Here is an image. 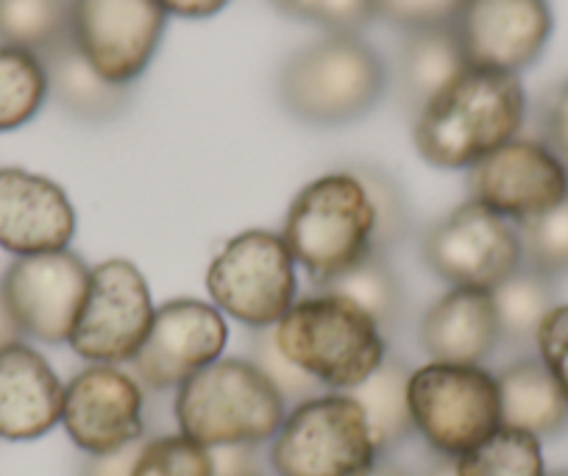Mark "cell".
Returning <instances> with one entry per match:
<instances>
[{
  "label": "cell",
  "instance_id": "1",
  "mask_svg": "<svg viewBox=\"0 0 568 476\" xmlns=\"http://www.w3.org/2000/svg\"><path fill=\"white\" fill-rule=\"evenodd\" d=\"M524 118L527 95L518 75L466 68L413 120L415 151L444 171L474 168L516 140Z\"/></svg>",
  "mask_w": 568,
  "mask_h": 476
},
{
  "label": "cell",
  "instance_id": "2",
  "mask_svg": "<svg viewBox=\"0 0 568 476\" xmlns=\"http://www.w3.org/2000/svg\"><path fill=\"white\" fill-rule=\"evenodd\" d=\"M387 70L357 34H326L293 53L278 73V101L310 125H346L382 101Z\"/></svg>",
  "mask_w": 568,
  "mask_h": 476
},
{
  "label": "cell",
  "instance_id": "3",
  "mask_svg": "<svg viewBox=\"0 0 568 476\" xmlns=\"http://www.w3.org/2000/svg\"><path fill=\"white\" fill-rule=\"evenodd\" d=\"M374 204L354 171L326 173L293 199L282 240L315 284H326L374 254Z\"/></svg>",
  "mask_w": 568,
  "mask_h": 476
},
{
  "label": "cell",
  "instance_id": "4",
  "mask_svg": "<svg viewBox=\"0 0 568 476\" xmlns=\"http://www.w3.org/2000/svg\"><path fill=\"white\" fill-rule=\"evenodd\" d=\"M273 335L284 357L332 391L363 385L387 357L382 326L357 304L332 293L293 304Z\"/></svg>",
  "mask_w": 568,
  "mask_h": 476
},
{
  "label": "cell",
  "instance_id": "5",
  "mask_svg": "<svg viewBox=\"0 0 568 476\" xmlns=\"http://www.w3.org/2000/svg\"><path fill=\"white\" fill-rule=\"evenodd\" d=\"M284 398L251 359L226 357L190 376L176 391V413L182 435L201 446L273 440L282 429Z\"/></svg>",
  "mask_w": 568,
  "mask_h": 476
},
{
  "label": "cell",
  "instance_id": "6",
  "mask_svg": "<svg viewBox=\"0 0 568 476\" xmlns=\"http://www.w3.org/2000/svg\"><path fill=\"white\" fill-rule=\"evenodd\" d=\"M267 459L278 476H365L379 448L348 393H321L284 418Z\"/></svg>",
  "mask_w": 568,
  "mask_h": 476
},
{
  "label": "cell",
  "instance_id": "7",
  "mask_svg": "<svg viewBox=\"0 0 568 476\" xmlns=\"http://www.w3.org/2000/svg\"><path fill=\"white\" fill-rule=\"evenodd\" d=\"M409 413L440 457H463L501 426L496 376L483 365L429 363L409 374Z\"/></svg>",
  "mask_w": 568,
  "mask_h": 476
},
{
  "label": "cell",
  "instance_id": "8",
  "mask_svg": "<svg viewBox=\"0 0 568 476\" xmlns=\"http://www.w3.org/2000/svg\"><path fill=\"white\" fill-rule=\"evenodd\" d=\"M206 290L221 312L251 330L276 326L296 304V262L282 234H237L221 249L206 271Z\"/></svg>",
  "mask_w": 568,
  "mask_h": 476
},
{
  "label": "cell",
  "instance_id": "9",
  "mask_svg": "<svg viewBox=\"0 0 568 476\" xmlns=\"http://www.w3.org/2000/svg\"><path fill=\"white\" fill-rule=\"evenodd\" d=\"M154 315L140 267L129 260H106L90 271V290L68 343L92 365L131 363L154 326Z\"/></svg>",
  "mask_w": 568,
  "mask_h": 476
},
{
  "label": "cell",
  "instance_id": "10",
  "mask_svg": "<svg viewBox=\"0 0 568 476\" xmlns=\"http://www.w3.org/2000/svg\"><path fill=\"white\" fill-rule=\"evenodd\" d=\"M426 267L452 287L494 290L521 267L516 223L466 201L424 237Z\"/></svg>",
  "mask_w": 568,
  "mask_h": 476
},
{
  "label": "cell",
  "instance_id": "11",
  "mask_svg": "<svg viewBox=\"0 0 568 476\" xmlns=\"http://www.w3.org/2000/svg\"><path fill=\"white\" fill-rule=\"evenodd\" d=\"M165 26L156 0H73L70 40L101 79L131 87L154 62Z\"/></svg>",
  "mask_w": 568,
  "mask_h": 476
},
{
  "label": "cell",
  "instance_id": "12",
  "mask_svg": "<svg viewBox=\"0 0 568 476\" xmlns=\"http://www.w3.org/2000/svg\"><path fill=\"white\" fill-rule=\"evenodd\" d=\"M92 267L70 249L18 256L0 282L23 335L42 343H68L90 290Z\"/></svg>",
  "mask_w": 568,
  "mask_h": 476
},
{
  "label": "cell",
  "instance_id": "13",
  "mask_svg": "<svg viewBox=\"0 0 568 476\" xmlns=\"http://www.w3.org/2000/svg\"><path fill=\"white\" fill-rule=\"evenodd\" d=\"M468 193L485 210L521 226L568 199V171L540 140L516 136L468 168Z\"/></svg>",
  "mask_w": 568,
  "mask_h": 476
},
{
  "label": "cell",
  "instance_id": "14",
  "mask_svg": "<svg viewBox=\"0 0 568 476\" xmlns=\"http://www.w3.org/2000/svg\"><path fill=\"white\" fill-rule=\"evenodd\" d=\"M549 0H463L452 31L468 68L518 75L549 45Z\"/></svg>",
  "mask_w": 568,
  "mask_h": 476
},
{
  "label": "cell",
  "instance_id": "15",
  "mask_svg": "<svg viewBox=\"0 0 568 476\" xmlns=\"http://www.w3.org/2000/svg\"><path fill=\"white\" fill-rule=\"evenodd\" d=\"M226 341V321L217 306L195 298L168 301L156 310L154 326L131 368L154 391H179L190 376L221 359Z\"/></svg>",
  "mask_w": 568,
  "mask_h": 476
},
{
  "label": "cell",
  "instance_id": "16",
  "mask_svg": "<svg viewBox=\"0 0 568 476\" xmlns=\"http://www.w3.org/2000/svg\"><path fill=\"white\" fill-rule=\"evenodd\" d=\"M62 424L81 452H118L145 437L140 385L118 365H90L64 385Z\"/></svg>",
  "mask_w": 568,
  "mask_h": 476
},
{
  "label": "cell",
  "instance_id": "17",
  "mask_svg": "<svg viewBox=\"0 0 568 476\" xmlns=\"http://www.w3.org/2000/svg\"><path fill=\"white\" fill-rule=\"evenodd\" d=\"M75 234L68 193L23 168L0 171V249L14 256L64 251Z\"/></svg>",
  "mask_w": 568,
  "mask_h": 476
},
{
  "label": "cell",
  "instance_id": "18",
  "mask_svg": "<svg viewBox=\"0 0 568 476\" xmlns=\"http://www.w3.org/2000/svg\"><path fill=\"white\" fill-rule=\"evenodd\" d=\"M64 385L26 343L0 348V437L34 440L62 421Z\"/></svg>",
  "mask_w": 568,
  "mask_h": 476
},
{
  "label": "cell",
  "instance_id": "19",
  "mask_svg": "<svg viewBox=\"0 0 568 476\" xmlns=\"http://www.w3.org/2000/svg\"><path fill=\"white\" fill-rule=\"evenodd\" d=\"M499 343L490 290L452 287L420 321V346L433 363L483 365Z\"/></svg>",
  "mask_w": 568,
  "mask_h": 476
},
{
  "label": "cell",
  "instance_id": "20",
  "mask_svg": "<svg viewBox=\"0 0 568 476\" xmlns=\"http://www.w3.org/2000/svg\"><path fill=\"white\" fill-rule=\"evenodd\" d=\"M452 26L444 29L407 31L396 51V95L409 118L433 101L455 75L466 70Z\"/></svg>",
  "mask_w": 568,
  "mask_h": 476
},
{
  "label": "cell",
  "instance_id": "21",
  "mask_svg": "<svg viewBox=\"0 0 568 476\" xmlns=\"http://www.w3.org/2000/svg\"><path fill=\"white\" fill-rule=\"evenodd\" d=\"M501 426L529 432L540 437H555L568 429V396L557 385L540 357H524L507 365L499 376Z\"/></svg>",
  "mask_w": 568,
  "mask_h": 476
},
{
  "label": "cell",
  "instance_id": "22",
  "mask_svg": "<svg viewBox=\"0 0 568 476\" xmlns=\"http://www.w3.org/2000/svg\"><path fill=\"white\" fill-rule=\"evenodd\" d=\"M42 68L48 75V95L68 114L84 123H103L123 114L131 103V87L112 84L92 70L73 40L48 51Z\"/></svg>",
  "mask_w": 568,
  "mask_h": 476
},
{
  "label": "cell",
  "instance_id": "23",
  "mask_svg": "<svg viewBox=\"0 0 568 476\" xmlns=\"http://www.w3.org/2000/svg\"><path fill=\"white\" fill-rule=\"evenodd\" d=\"M409 374L413 371L404 359L385 357L363 385L348 391V396L363 407L371 437H374V446L379 448V454L390 452L393 446H398L404 437L415 432L407 398Z\"/></svg>",
  "mask_w": 568,
  "mask_h": 476
},
{
  "label": "cell",
  "instance_id": "24",
  "mask_svg": "<svg viewBox=\"0 0 568 476\" xmlns=\"http://www.w3.org/2000/svg\"><path fill=\"white\" fill-rule=\"evenodd\" d=\"M499 321L501 343L513 348H535L544 317L557 306L555 278L521 265L499 287L490 290Z\"/></svg>",
  "mask_w": 568,
  "mask_h": 476
},
{
  "label": "cell",
  "instance_id": "25",
  "mask_svg": "<svg viewBox=\"0 0 568 476\" xmlns=\"http://www.w3.org/2000/svg\"><path fill=\"white\" fill-rule=\"evenodd\" d=\"M73 0H0V42L45 57L70 40Z\"/></svg>",
  "mask_w": 568,
  "mask_h": 476
},
{
  "label": "cell",
  "instance_id": "26",
  "mask_svg": "<svg viewBox=\"0 0 568 476\" xmlns=\"http://www.w3.org/2000/svg\"><path fill=\"white\" fill-rule=\"evenodd\" d=\"M48 101L42 59L0 42V131H14L34 120Z\"/></svg>",
  "mask_w": 568,
  "mask_h": 476
},
{
  "label": "cell",
  "instance_id": "27",
  "mask_svg": "<svg viewBox=\"0 0 568 476\" xmlns=\"http://www.w3.org/2000/svg\"><path fill=\"white\" fill-rule=\"evenodd\" d=\"M457 476H546L540 440L529 432L499 426L479 446L457 457Z\"/></svg>",
  "mask_w": 568,
  "mask_h": 476
},
{
  "label": "cell",
  "instance_id": "28",
  "mask_svg": "<svg viewBox=\"0 0 568 476\" xmlns=\"http://www.w3.org/2000/svg\"><path fill=\"white\" fill-rule=\"evenodd\" d=\"M321 290L348 298L359 310L368 312L379 326H393L402 315V284L396 273L387 267L385 256L379 254H368L346 273L321 284Z\"/></svg>",
  "mask_w": 568,
  "mask_h": 476
},
{
  "label": "cell",
  "instance_id": "29",
  "mask_svg": "<svg viewBox=\"0 0 568 476\" xmlns=\"http://www.w3.org/2000/svg\"><path fill=\"white\" fill-rule=\"evenodd\" d=\"M521 265L557 278L568 273V199L518 226Z\"/></svg>",
  "mask_w": 568,
  "mask_h": 476
},
{
  "label": "cell",
  "instance_id": "30",
  "mask_svg": "<svg viewBox=\"0 0 568 476\" xmlns=\"http://www.w3.org/2000/svg\"><path fill=\"white\" fill-rule=\"evenodd\" d=\"M131 476H212L210 448L182 432L149 437Z\"/></svg>",
  "mask_w": 568,
  "mask_h": 476
},
{
  "label": "cell",
  "instance_id": "31",
  "mask_svg": "<svg viewBox=\"0 0 568 476\" xmlns=\"http://www.w3.org/2000/svg\"><path fill=\"white\" fill-rule=\"evenodd\" d=\"M284 18L326 29L329 34H359L376 20V0H271Z\"/></svg>",
  "mask_w": 568,
  "mask_h": 476
},
{
  "label": "cell",
  "instance_id": "32",
  "mask_svg": "<svg viewBox=\"0 0 568 476\" xmlns=\"http://www.w3.org/2000/svg\"><path fill=\"white\" fill-rule=\"evenodd\" d=\"M359 182L368 190V199L374 204L376 226H374V254L385 256L387 251L396 249L409 229L407 204H404L398 184L379 168H357L354 171Z\"/></svg>",
  "mask_w": 568,
  "mask_h": 476
},
{
  "label": "cell",
  "instance_id": "33",
  "mask_svg": "<svg viewBox=\"0 0 568 476\" xmlns=\"http://www.w3.org/2000/svg\"><path fill=\"white\" fill-rule=\"evenodd\" d=\"M251 363L267 376V382L276 387L278 396L284 398V404L310 402V398L321 396V391H324V385H318L313 376L304 374L298 365H293L291 359L278 352L273 326L256 330L254 343H251Z\"/></svg>",
  "mask_w": 568,
  "mask_h": 476
},
{
  "label": "cell",
  "instance_id": "34",
  "mask_svg": "<svg viewBox=\"0 0 568 476\" xmlns=\"http://www.w3.org/2000/svg\"><path fill=\"white\" fill-rule=\"evenodd\" d=\"M463 0H376V18L407 31L444 29L455 23Z\"/></svg>",
  "mask_w": 568,
  "mask_h": 476
},
{
  "label": "cell",
  "instance_id": "35",
  "mask_svg": "<svg viewBox=\"0 0 568 476\" xmlns=\"http://www.w3.org/2000/svg\"><path fill=\"white\" fill-rule=\"evenodd\" d=\"M540 363L549 368L557 385L568 396V304H557L540 324L538 337H535Z\"/></svg>",
  "mask_w": 568,
  "mask_h": 476
},
{
  "label": "cell",
  "instance_id": "36",
  "mask_svg": "<svg viewBox=\"0 0 568 476\" xmlns=\"http://www.w3.org/2000/svg\"><path fill=\"white\" fill-rule=\"evenodd\" d=\"M540 129H544V145L555 153L568 171V79L549 92L540 112Z\"/></svg>",
  "mask_w": 568,
  "mask_h": 476
},
{
  "label": "cell",
  "instance_id": "37",
  "mask_svg": "<svg viewBox=\"0 0 568 476\" xmlns=\"http://www.w3.org/2000/svg\"><path fill=\"white\" fill-rule=\"evenodd\" d=\"M212 476H265V457L256 443H226L210 448Z\"/></svg>",
  "mask_w": 568,
  "mask_h": 476
},
{
  "label": "cell",
  "instance_id": "38",
  "mask_svg": "<svg viewBox=\"0 0 568 476\" xmlns=\"http://www.w3.org/2000/svg\"><path fill=\"white\" fill-rule=\"evenodd\" d=\"M145 443H149V437H140V440L129 443V446L118 448V452L90 454V457L81 463L79 476H131Z\"/></svg>",
  "mask_w": 568,
  "mask_h": 476
},
{
  "label": "cell",
  "instance_id": "39",
  "mask_svg": "<svg viewBox=\"0 0 568 476\" xmlns=\"http://www.w3.org/2000/svg\"><path fill=\"white\" fill-rule=\"evenodd\" d=\"M168 14L187 20H204L221 12L229 0H156Z\"/></svg>",
  "mask_w": 568,
  "mask_h": 476
},
{
  "label": "cell",
  "instance_id": "40",
  "mask_svg": "<svg viewBox=\"0 0 568 476\" xmlns=\"http://www.w3.org/2000/svg\"><path fill=\"white\" fill-rule=\"evenodd\" d=\"M20 337H23V330L14 321L12 310L7 304V295H3V287H0V348L14 346V343H20Z\"/></svg>",
  "mask_w": 568,
  "mask_h": 476
},
{
  "label": "cell",
  "instance_id": "41",
  "mask_svg": "<svg viewBox=\"0 0 568 476\" xmlns=\"http://www.w3.org/2000/svg\"><path fill=\"white\" fill-rule=\"evenodd\" d=\"M426 476H457V459L455 457H440L433 468L426 470Z\"/></svg>",
  "mask_w": 568,
  "mask_h": 476
},
{
  "label": "cell",
  "instance_id": "42",
  "mask_svg": "<svg viewBox=\"0 0 568 476\" xmlns=\"http://www.w3.org/2000/svg\"><path fill=\"white\" fill-rule=\"evenodd\" d=\"M365 476H409V474L404 468H398V465H393V463H376L374 468H371Z\"/></svg>",
  "mask_w": 568,
  "mask_h": 476
},
{
  "label": "cell",
  "instance_id": "43",
  "mask_svg": "<svg viewBox=\"0 0 568 476\" xmlns=\"http://www.w3.org/2000/svg\"><path fill=\"white\" fill-rule=\"evenodd\" d=\"M546 476H568V470H551V474H546Z\"/></svg>",
  "mask_w": 568,
  "mask_h": 476
}]
</instances>
